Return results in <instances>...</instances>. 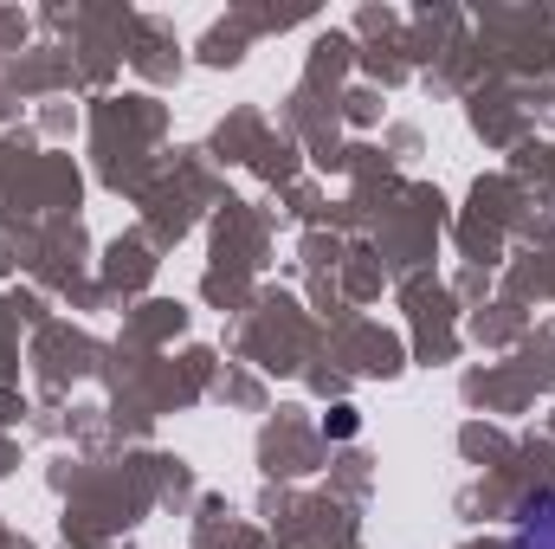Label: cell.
I'll return each instance as SVG.
<instances>
[{"label": "cell", "instance_id": "cell-1", "mask_svg": "<svg viewBox=\"0 0 555 549\" xmlns=\"http://www.w3.org/2000/svg\"><path fill=\"white\" fill-rule=\"evenodd\" d=\"M511 549H555V485L517 498V544Z\"/></svg>", "mask_w": 555, "mask_h": 549}, {"label": "cell", "instance_id": "cell-2", "mask_svg": "<svg viewBox=\"0 0 555 549\" xmlns=\"http://www.w3.org/2000/svg\"><path fill=\"white\" fill-rule=\"evenodd\" d=\"M323 433H336V439H349V433H356V408H336L330 420H323Z\"/></svg>", "mask_w": 555, "mask_h": 549}]
</instances>
